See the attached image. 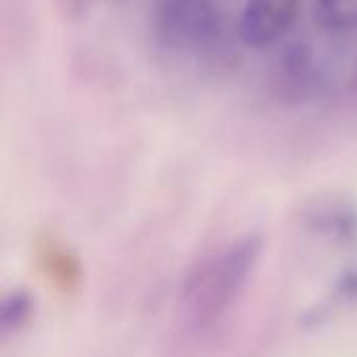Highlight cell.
I'll return each mask as SVG.
<instances>
[{
  "instance_id": "cell-1",
  "label": "cell",
  "mask_w": 357,
  "mask_h": 357,
  "mask_svg": "<svg viewBox=\"0 0 357 357\" xmlns=\"http://www.w3.org/2000/svg\"><path fill=\"white\" fill-rule=\"evenodd\" d=\"M255 259L253 243L232 245L211 255L188 280L182 293V331L201 341L220 326L222 318L230 312L232 301L243 293V284Z\"/></svg>"
},
{
  "instance_id": "cell-3",
  "label": "cell",
  "mask_w": 357,
  "mask_h": 357,
  "mask_svg": "<svg viewBox=\"0 0 357 357\" xmlns=\"http://www.w3.org/2000/svg\"><path fill=\"white\" fill-rule=\"evenodd\" d=\"M303 0H247L238 36L251 48H268L276 44L297 21Z\"/></svg>"
},
{
  "instance_id": "cell-2",
  "label": "cell",
  "mask_w": 357,
  "mask_h": 357,
  "mask_svg": "<svg viewBox=\"0 0 357 357\" xmlns=\"http://www.w3.org/2000/svg\"><path fill=\"white\" fill-rule=\"evenodd\" d=\"M151 25L165 48L201 52L220 40L224 13L218 0H153Z\"/></svg>"
},
{
  "instance_id": "cell-4",
  "label": "cell",
  "mask_w": 357,
  "mask_h": 357,
  "mask_svg": "<svg viewBox=\"0 0 357 357\" xmlns=\"http://www.w3.org/2000/svg\"><path fill=\"white\" fill-rule=\"evenodd\" d=\"M316 21L328 31L357 29V0H316Z\"/></svg>"
}]
</instances>
